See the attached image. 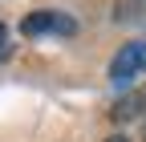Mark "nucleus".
Masks as SVG:
<instances>
[{
	"instance_id": "nucleus-2",
	"label": "nucleus",
	"mask_w": 146,
	"mask_h": 142,
	"mask_svg": "<svg viewBox=\"0 0 146 142\" xmlns=\"http://www.w3.org/2000/svg\"><path fill=\"white\" fill-rule=\"evenodd\" d=\"M21 33H25V37H45V33H61V37H73V33H77V21H73V16H65V12L41 8V12L25 16Z\"/></svg>"
},
{
	"instance_id": "nucleus-1",
	"label": "nucleus",
	"mask_w": 146,
	"mask_h": 142,
	"mask_svg": "<svg viewBox=\"0 0 146 142\" xmlns=\"http://www.w3.org/2000/svg\"><path fill=\"white\" fill-rule=\"evenodd\" d=\"M134 73H146V41H130L118 49V57L110 61V81L126 85Z\"/></svg>"
},
{
	"instance_id": "nucleus-4",
	"label": "nucleus",
	"mask_w": 146,
	"mask_h": 142,
	"mask_svg": "<svg viewBox=\"0 0 146 142\" xmlns=\"http://www.w3.org/2000/svg\"><path fill=\"white\" fill-rule=\"evenodd\" d=\"M4 37H8V33H4V25H0V49H4Z\"/></svg>"
},
{
	"instance_id": "nucleus-5",
	"label": "nucleus",
	"mask_w": 146,
	"mask_h": 142,
	"mask_svg": "<svg viewBox=\"0 0 146 142\" xmlns=\"http://www.w3.org/2000/svg\"><path fill=\"white\" fill-rule=\"evenodd\" d=\"M106 142H126V138H122V134H114V138H106Z\"/></svg>"
},
{
	"instance_id": "nucleus-3",
	"label": "nucleus",
	"mask_w": 146,
	"mask_h": 142,
	"mask_svg": "<svg viewBox=\"0 0 146 142\" xmlns=\"http://www.w3.org/2000/svg\"><path fill=\"white\" fill-rule=\"evenodd\" d=\"M142 110H146V85H142V90H134V94H126V98H118L110 114H114L118 122H126V118H138Z\"/></svg>"
}]
</instances>
